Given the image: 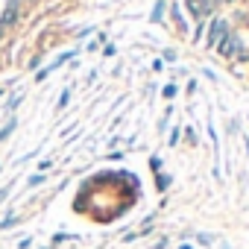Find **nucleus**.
<instances>
[{
  "label": "nucleus",
  "instance_id": "5",
  "mask_svg": "<svg viewBox=\"0 0 249 249\" xmlns=\"http://www.w3.org/2000/svg\"><path fill=\"white\" fill-rule=\"evenodd\" d=\"M68 100H71V91H62V97H59V106H68Z\"/></svg>",
  "mask_w": 249,
  "mask_h": 249
},
{
  "label": "nucleus",
  "instance_id": "2",
  "mask_svg": "<svg viewBox=\"0 0 249 249\" xmlns=\"http://www.w3.org/2000/svg\"><path fill=\"white\" fill-rule=\"evenodd\" d=\"M223 33H226V24H223V21H214V24H211V33H208V41H211V47H214V44L223 38Z\"/></svg>",
  "mask_w": 249,
  "mask_h": 249
},
{
  "label": "nucleus",
  "instance_id": "6",
  "mask_svg": "<svg viewBox=\"0 0 249 249\" xmlns=\"http://www.w3.org/2000/svg\"><path fill=\"white\" fill-rule=\"evenodd\" d=\"M30 246H33V240H30V237H27V240H21V243H18V249H30Z\"/></svg>",
  "mask_w": 249,
  "mask_h": 249
},
{
  "label": "nucleus",
  "instance_id": "4",
  "mask_svg": "<svg viewBox=\"0 0 249 249\" xmlns=\"http://www.w3.org/2000/svg\"><path fill=\"white\" fill-rule=\"evenodd\" d=\"M164 97H167V100L176 97V85H167V88H164Z\"/></svg>",
  "mask_w": 249,
  "mask_h": 249
},
{
  "label": "nucleus",
  "instance_id": "8",
  "mask_svg": "<svg viewBox=\"0 0 249 249\" xmlns=\"http://www.w3.org/2000/svg\"><path fill=\"white\" fill-rule=\"evenodd\" d=\"M179 249H194V246H191V243H182V246H179Z\"/></svg>",
  "mask_w": 249,
  "mask_h": 249
},
{
  "label": "nucleus",
  "instance_id": "7",
  "mask_svg": "<svg viewBox=\"0 0 249 249\" xmlns=\"http://www.w3.org/2000/svg\"><path fill=\"white\" fill-rule=\"evenodd\" d=\"M6 196H9V188H3V191H0V202H3Z\"/></svg>",
  "mask_w": 249,
  "mask_h": 249
},
{
  "label": "nucleus",
  "instance_id": "1",
  "mask_svg": "<svg viewBox=\"0 0 249 249\" xmlns=\"http://www.w3.org/2000/svg\"><path fill=\"white\" fill-rule=\"evenodd\" d=\"M15 15H18V0H9L6 12L0 15V24H3V27H12V24H15Z\"/></svg>",
  "mask_w": 249,
  "mask_h": 249
},
{
  "label": "nucleus",
  "instance_id": "3",
  "mask_svg": "<svg viewBox=\"0 0 249 249\" xmlns=\"http://www.w3.org/2000/svg\"><path fill=\"white\" fill-rule=\"evenodd\" d=\"M220 53H223V56H231V53H234V38H226V44L220 47Z\"/></svg>",
  "mask_w": 249,
  "mask_h": 249
}]
</instances>
